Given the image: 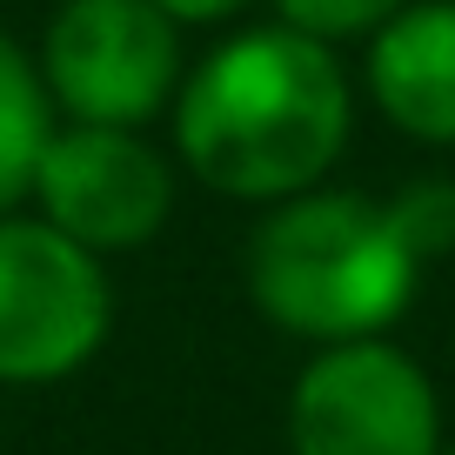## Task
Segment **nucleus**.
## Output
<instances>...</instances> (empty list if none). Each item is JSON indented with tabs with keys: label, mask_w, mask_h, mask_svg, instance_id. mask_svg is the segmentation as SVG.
<instances>
[{
	"label": "nucleus",
	"mask_w": 455,
	"mask_h": 455,
	"mask_svg": "<svg viewBox=\"0 0 455 455\" xmlns=\"http://www.w3.org/2000/svg\"><path fill=\"white\" fill-rule=\"evenodd\" d=\"M455 248V181L422 174L395 195L308 188L268 201L242 248V282L261 322L282 335L335 341L388 335L422 295L428 261Z\"/></svg>",
	"instance_id": "1"
},
{
	"label": "nucleus",
	"mask_w": 455,
	"mask_h": 455,
	"mask_svg": "<svg viewBox=\"0 0 455 455\" xmlns=\"http://www.w3.org/2000/svg\"><path fill=\"white\" fill-rule=\"evenodd\" d=\"M174 161L221 201H268L308 195L328 181L355 134V74L341 47L261 20L235 28L188 68L168 108Z\"/></svg>",
	"instance_id": "2"
},
{
	"label": "nucleus",
	"mask_w": 455,
	"mask_h": 455,
	"mask_svg": "<svg viewBox=\"0 0 455 455\" xmlns=\"http://www.w3.org/2000/svg\"><path fill=\"white\" fill-rule=\"evenodd\" d=\"M114 328L100 255L41 214H0V388H47L81 375Z\"/></svg>",
	"instance_id": "3"
},
{
	"label": "nucleus",
	"mask_w": 455,
	"mask_h": 455,
	"mask_svg": "<svg viewBox=\"0 0 455 455\" xmlns=\"http://www.w3.org/2000/svg\"><path fill=\"white\" fill-rule=\"evenodd\" d=\"M34 60L60 121L94 128H148L188 81L181 28L155 0H60Z\"/></svg>",
	"instance_id": "4"
},
{
	"label": "nucleus",
	"mask_w": 455,
	"mask_h": 455,
	"mask_svg": "<svg viewBox=\"0 0 455 455\" xmlns=\"http://www.w3.org/2000/svg\"><path fill=\"white\" fill-rule=\"evenodd\" d=\"M288 455H442L428 369L395 341H335L288 388Z\"/></svg>",
	"instance_id": "5"
},
{
	"label": "nucleus",
	"mask_w": 455,
	"mask_h": 455,
	"mask_svg": "<svg viewBox=\"0 0 455 455\" xmlns=\"http://www.w3.org/2000/svg\"><path fill=\"white\" fill-rule=\"evenodd\" d=\"M34 214L54 221L87 255L148 248L174 214V161L148 141V128H94L60 121L34 168Z\"/></svg>",
	"instance_id": "6"
},
{
	"label": "nucleus",
	"mask_w": 455,
	"mask_h": 455,
	"mask_svg": "<svg viewBox=\"0 0 455 455\" xmlns=\"http://www.w3.org/2000/svg\"><path fill=\"white\" fill-rule=\"evenodd\" d=\"M362 94L395 134L455 148V0H415L362 41Z\"/></svg>",
	"instance_id": "7"
},
{
	"label": "nucleus",
	"mask_w": 455,
	"mask_h": 455,
	"mask_svg": "<svg viewBox=\"0 0 455 455\" xmlns=\"http://www.w3.org/2000/svg\"><path fill=\"white\" fill-rule=\"evenodd\" d=\"M54 128L60 114L47 100L41 60L0 28V214H14L34 195V168H41Z\"/></svg>",
	"instance_id": "8"
},
{
	"label": "nucleus",
	"mask_w": 455,
	"mask_h": 455,
	"mask_svg": "<svg viewBox=\"0 0 455 455\" xmlns=\"http://www.w3.org/2000/svg\"><path fill=\"white\" fill-rule=\"evenodd\" d=\"M402 7H415V0H275V20H288V28L315 34L328 47H348L382 34Z\"/></svg>",
	"instance_id": "9"
},
{
	"label": "nucleus",
	"mask_w": 455,
	"mask_h": 455,
	"mask_svg": "<svg viewBox=\"0 0 455 455\" xmlns=\"http://www.w3.org/2000/svg\"><path fill=\"white\" fill-rule=\"evenodd\" d=\"M155 7L174 28H228V20H242L255 0H155Z\"/></svg>",
	"instance_id": "10"
},
{
	"label": "nucleus",
	"mask_w": 455,
	"mask_h": 455,
	"mask_svg": "<svg viewBox=\"0 0 455 455\" xmlns=\"http://www.w3.org/2000/svg\"><path fill=\"white\" fill-rule=\"evenodd\" d=\"M442 455H455V442H442Z\"/></svg>",
	"instance_id": "11"
}]
</instances>
